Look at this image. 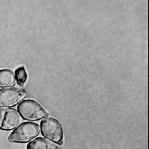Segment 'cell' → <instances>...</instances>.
Returning a JSON list of instances; mask_svg holds the SVG:
<instances>
[{
	"label": "cell",
	"instance_id": "obj_1",
	"mask_svg": "<svg viewBox=\"0 0 149 149\" xmlns=\"http://www.w3.org/2000/svg\"><path fill=\"white\" fill-rule=\"evenodd\" d=\"M40 131V126L38 123L24 122L13 129L8 136V140L11 143H26L36 137Z\"/></svg>",
	"mask_w": 149,
	"mask_h": 149
},
{
	"label": "cell",
	"instance_id": "obj_2",
	"mask_svg": "<svg viewBox=\"0 0 149 149\" xmlns=\"http://www.w3.org/2000/svg\"><path fill=\"white\" fill-rule=\"evenodd\" d=\"M17 108L22 118L29 121L39 120L48 115L37 101L31 99L22 100L18 104Z\"/></svg>",
	"mask_w": 149,
	"mask_h": 149
},
{
	"label": "cell",
	"instance_id": "obj_3",
	"mask_svg": "<svg viewBox=\"0 0 149 149\" xmlns=\"http://www.w3.org/2000/svg\"><path fill=\"white\" fill-rule=\"evenodd\" d=\"M42 135L49 141L62 145L63 142V132L61 124L53 117H47L40 123Z\"/></svg>",
	"mask_w": 149,
	"mask_h": 149
},
{
	"label": "cell",
	"instance_id": "obj_4",
	"mask_svg": "<svg viewBox=\"0 0 149 149\" xmlns=\"http://www.w3.org/2000/svg\"><path fill=\"white\" fill-rule=\"evenodd\" d=\"M24 89L10 87L0 89V108H12L19 104L26 96Z\"/></svg>",
	"mask_w": 149,
	"mask_h": 149
},
{
	"label": "cell",
	"instance_id": "obj_5",
	"mask_svg": "<svg viewBox=\"0 0 149 149\" xmlns=\"http://www.w3.org/2000/svg\"><path fill=\"white\" fill-rule=\"evenodd\" d=\"M22 118L17 111L13 108H0V129L12 130L18 126Z\"/></svg>",
	"mask_w": 149,
	"mask_h": 149
},
{
	"label": "cell",
	"instance_id": "obj_6",
	"mask_svg": "<svg viewBox=\"0 0 149 149\" xmlns=\"http://www.w3.org/2000/svg\"><path fill=\"white\" fill-rule=\"evenodd\" d=\"M27 149H58L59 147L49 140L38 137L30 141L26 147Z\"/></svg>",
	"mask_w": 149,
	"mask_h": 149
},
{
	"label": "cell",
	"instance_id": "obj_7",
	"mask_svg": "<svg viewBox=\"0 0 149 149\" xmlns=\"http://www.w3.org/2000/svg\"><path fill=\"white\" fill-rule=\"evenodd\" d=\"M15 83V74L12 70L9 69H0V87H13Z\"/></svg>",
	"mask_w": 149,
	"mask_h": 149
},
{
	"label": "cell",
	"instance_id": "obj_8",
	"mask_svg": "<svg viewBox=\"0 0 149 149\" xmlns=\"http://www.w3.org/2000/svg\"><path fill=\"white\" fill-rule=\"evenodd\" d=\"M15 77L17 83L23 86L27 79V74L26 70L24 66H20L16 69L15 72Z\"/></svg>",
	"mask_w": 149,
	"mask_h": 149
}]
</instances>
